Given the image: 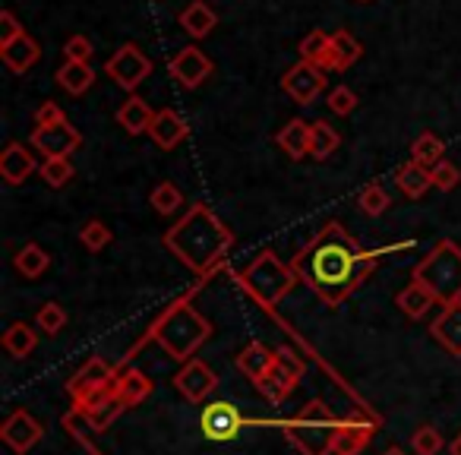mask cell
I'll list each match as a JSON object with an SVG mask.
<instances>
[{
  "instance_id": "6da1fadb",
  "label": "cell",
  "mask_w": 461,
  "mask_h": 455,
  "mask_svg": "<svg viewBox=\"0 0 461 455\" xmlns=\"http://www.w3.org/2000/svg\"><path fill=\"white\" fill-rule=\"evenodd\" d=\"M379 250H366L341 222H326L291 257L297 282L307 285L326 307H341L376 272Z\"/></svg>"
},
{
  "instance_id": "7a4b0ae2",
  "label": "cell",
  "mask_w": 461,
  "mask_h": 455,
  "mask_svg": "<svg viewBox=\"0 0 461 455\" xmlns=\"http://www.w3.org/2000/svg\"><path fill=\"white\" fill-rule=\"evenodd\" d=\"M167 253L180 259L193 276L209 278L234 247V232L203 203H193L177 224H171L161 238Z\"/></svg>"
},
{
  "instance_id": "3957f363",
  "label": "cell",
  "mask_w": 461,
  "mask_h": 455,
  "mask_svg": "<svg viewBox=\"0 0 461 455\" xmlns=\"http://www.w3.org/2000/svg\"><path fill=\"white\" fill-rule=\"evenodd\" d=\"M152 339L158 341L167 358L186 364V360H193V354L212 339V323L205 320L190 301H174L171 307L152 323Z\"/></svg>"
},
{
  "instance_id": "277c9868",
  "label": "cell",
  "mask_w": 461,
  "mask_h": 455,
  "mask_svg": "<svg viewBox=\"0 0 461 455\" xmlns=\"http://www.w3.org/2000/svg\"><path fill=\"white\" fill-rule=\"evenodd\" d=\"M339 427L341 421L320 398H310L288 421H282V433L288 436V442L301 455H332V442Z\"/></svg>"
},
{
  "instance_id": "5b68a950",
  "label": "cell",
  "mask_w": 461,
  "mask_h": 455,
  "mask_svg": "<svg viewBox=\"0 0 461 455\" xmlns=\"http://www.w3.org/2000/svg\"><path fill=\"white\" fill-rule=\"evenodd\" d=\"M411 282H420L439 307L461 301V247L455 241H439L411 272Z\"/></svg>"
},
{
  "instance_id": "8992f818",
  "label": "cell",
  "mask_w": 461,
  "mask_h": 455,
  "mask_svg": "<svg viewBox=\"0 0 461 455\" xmlns=\"http://www.w3.org/2000/svg\"><path fill=\"white\" fill-rule=\"evenodd\" d=\"M238 285L259 304V307L272 310L276 304H282L291 295V288L297 285V276L291 269V263H282L272 250L259 253L250 266L238 272Z\"/></svg>"
},
{
  "instance_id": "52a82bcc",
  "label": "cell",
  "mask_w": 461,
  "mask_h": 455,
  "mask_svg": "<svg viewBox=\"0 0 461 455\" xmlns=\"http://www.w3.org/2000/svg\"><path fill=\"white\" fill-rule=\"evenodd\" d=\"M152 70H155L152 58H149L136 41L121 45L108 60H104V77H108L114 86H121L123 92H130V96H136V89L152 77Z\"/></svg>"
},
{
  "instance_id": "ba28073f",
  "label": "cell",
  "mask_w": 461,
  "mask_h": 455,
  "mask_svg": "<svg viewBox=\"0 0 461 455\" xmlns=\"http://www.w3.org/2000/svg\"><path fill=\"white\" fill-rule=\"evenodd\" d=\"M167 73H171V79L180 86V89L193 92V89H199L212 73H215V64H212V58L203 51V48L186 45V48H180L171 60H167Z\"/></svg>"
},
{
  "instance_id": "9c48e42d",
  "label": "cell",
  "mask_w": 461,
  "mask_h": 455,
  "mask_svg": "<svg viewBox=\"0 0 461 455\" xmlns=\"http://www.w3.org/2000/svg\"><path fill=\"white\" fill-rule=\"evenodd\" d=\"M29 146L45 159H70L83 146V133L70 121H60L51 123V127H35L32 136H29Z\"/></svg>"
},
{
  "instance_id": "30bf717a",
  "label": "cell",
  "mask_w": 461,
  "mask_h": 455,
  "mask_svg": "<svg viewBox=\"0 0 461 455\" xmlns=\"http://www.w3.org/2000/svg\"><path fill=\"white\" fill-rule=\"evenodd\" d=\"M326 77H329V73H322L316 64L297 60L294 67H288V70H285L282 89L294 105H313L316 98L322 96V89H326Z\"/></svg>"
},
{
  "instance_id": "8fae6325",
  "label": "cell",
  "mask_w": 461,
  "mask_h": 455,
  "mask_svg": "<svg viewBox=\"0 0 461 455\" xmlns=\"http://www.w3.org/2000/svg\"><path fill=\"white\" fill-rule=\"evenodd\" d=\"M174 389H177L190 405H203L205 398L218 389V377L205 360L193 358L177 370V377H174Z\"/></svg>"
},
{
  "instance_id": "7c38bea8",
  "label": "cell",
  "mask_w": 461,
  "mask_h": 455,
  "mask_svg": "<svg viewBox=\"0 0 461 455\" xmlns=\"http://www.w3.org/2000/svg\"><path fill=\"white\" fill-rule=\"evenodd\" d=\"M244 427V414L238 411V405L230 402H212L205 405L203 417H199V430H203L205 440L212 442H228L240 433Z\"/></svg>"
},
{
  "instance_id": "4fadbf2b",
  "label": "cell",
  "mask_w": 461,
  "mask_h": 455,
  "mask_svg": "<svg viewBox=\"0 0 461 455\" xmlns=\"http://www.w3.org/2000/svg\"><path fill=\"white\" fill-rule=\"evenodd\" d=\"M41 436H45V427H41L26 408H16L14 414L4 421V427H0V440L7 442L16 455H26L29 449H35L41 442Z\"/></svg>"
},
{
  "instance_id": "5bb4252c",
  "label": "cell",
  "mask_w": 461,
  "mask_h": 455,
  "mask_svg": "<svg viewBox=\"0 0 461 455\" xmlns=\"http://www.w3.org/2000/svg\"><path fill=\"white\" fill-rule=\"evenodd\" d=\"M39 168L41 165L35 161L32 149L23 146V142H16V140H10L7 146H4V152H0V177L7 180L10 187L26 184Z\"/></svg>"
},
{
  "instance_id": "9a60e30c",
  "label": "cell",
  "mask_w": 461,
  "mask_h": 455,
  "mask_svg": "<svg viewBox=\"0 0 461 455\" xmlns=\"http://www.w3.org/2000/svg\"><path fill=\"white\" fill-rule=\"evenodd\" d=\"M186 136H190V123H186L177 111H174V108L155 111V121H152V127H149V140H152L161 152H171V149H177Z\"/></svg>"
},
{
  "instance_id": "2e32d148",
  "label": "cell",
  "mask_w": 461,
  "mask_h": 455,
  "mask_svg": "<svg viewBox=\"0 0 461 455\" xmlns=\"http://www.w3.org/2000/svg\"><path fill=\"white\" fill-rule=\"evenodd\" d=\"M114 379H117V370L108 364V360H104V358H89L77 373H73V379L67 383V392H70L73 398H79V396H86V392L102 389V386L114 383Z\"/></svg>"
},
{
  "instance_id": "e0dca14e",
  "label": "cell",
  "mask_w": 461,
  "mask_h": 455,
  "mask_svg": "<svg viewBox=\"0 0 461 455\" xmlns=\"http://www.w3.org/2000/svg\"><path fill=\"white\" fill-rule=\"evenodd\" d=\"M429 335L446 348L452 358H461V301L446 304L433 323H429Z\"/></svg>"
},
{
  "instance_id": "ac0fdd59",
  "label": "cell",
  "mask_w": 461,
  "mask_h": 455,
  "mask_svg": "<svg viewBox=\"0 0 461 455\" xmlns=\"http://www.w3.org/2000/svg\"><path fill=\"white\" fill-rule=\"evenodd\" d=\"M177 23H180V29L190 35V39L203 41V39H209V35L215 32L218 14H215V7H212V4H205V0H190V4L180 10Z\"/></svg>"
},
{
  "instance_id": "d6986e66",
  "label": "cell",
  "mask_w": 461,
  "mask_h": 455,
  "mask_svg": "<svg viewBox=\"0 0 461 455\" xmlns=\"http://www.w3.org/2000/svg\"><path fill=\"white\" fill-rule=\"evenodd\" d=\"M0 60L7 64V70L26 73L41 60V45L29 32H23L14 41H7V45H0Z\"/></svg>"
},
{
  "instance_id": "ffe728a7",
  "label": "cell",
  "mask_w": 461,
  "mask_h": 455,
  "mask_svg": "<svg viewBox=\"0 0 461 455\" xmlns=\"http://www.w3.org/2000/svg\"><path fill=\"white\" fill-rule=\"evenodd\" d=\"M310 140H313V123L301 121V117H291L276 133L278 149H282L291 161H301L303 155H310Z\"/></svg>"
},
{
  "instance_id": "44dd1931",
  "label": "cell",
  "mask_w": 461,
  "mask_h": 455,
  "mask_svg": "<svg viewBox=\"0 0 461 455\" xmlns=\"http://www.w3.org/2000/svg\"><path fill=\"white\" fill-rule=\"evenodd\" d=\"M152 121H155L152 105H149L146 98H140V96H130L127 102H123L121 108H117V123H121V127L127 130L130 136L149 133Z\"/></svg>"
},
{
  "instance_id": "7402d4cb",
  "label": "cell",
  "mask_w": 461,
  "mask_h": 455,
  "mask_svg": "<svg viewBox=\"0 0 461 455\" xmlns=\"http://www.w3.org/2000/svg\"><path fill=\"white\" fill-rule=\"evenodd\" d=\"M149 396H152V379L142 370L127 367V370L117 373V402H121L123 408H136V405H142Z\"/></svg>"
},
{
  "instance_id": "603a6c76",
  "label": "cell",
  "mask_w": 461,
  "mask_h": 455,
  "mask_svg": "<svg viewBox=\"0 0 461 455\" xmlns=\"http://www.w3.org/2000/svg\"><path fill=\"white\" fill-rule=\"evenodd\" d=\"M54 79H58V86L67 92V96H86V92L95 86V70H92V64H79V60H64V64L58 67V73H54Z\"/></svg>"
},
{
  "instance_id": "cb8c5ba5",
  "label": "cell",
  "mask_w": 461,
  "mask_h": 455,
  "mask_svg": "<svg viewBox=\"0 0 461 455\" xmlns=\"http://www.w3.org/2000/svg\"><path fill=\"white\" fill-rule=\"evenodd\" d=\"M272 364H276V351L266 348L263 341H250V345L238 354V370L244 373L250 383H259V379L272 370Z\"/></svg>"
},
{
  "instance_id": "d4e9b609",
  "label": "cell",
  "mask_w": 461,
  "mask_h": 455,
  "mask_svg": "<svg viewBox=\"0 0 461 455\" xmlns=\"http://www.w3.org/2000/svg\"><path fill=\"white\" fill-rule=\"evenodd\" d=\"M373 436V423H360V421H345L335 433L332 442V455H360L366 449Z\"/></svg>"
},
{
  "instance_id": "484cf974",
  "label": "cell",
  "mask_w": 461,
  "mask_h": 455,
  "mask_svg": "<svg viewBox=\"0 0 461 455\" xmlns=\"http://www.w3.org/2000/svg\"><path fill=\"white\" fill-rule=\"evenodd\" d=\"M14 269L20 272L23 278H29V282H35V278H41L48 269H51V253L45 250L41 244H26L20 247V250L14 253Z\"/></svg>"
},
{
  "instance_id": "4316f807",
  "label": "cell",
  "mask_w": 461,
  "mask_h": 455,
  "mask_svg": "<svg viewBox=\"0 0 461 455\" xmlns=\"http://www.w3.org/2000/svg\"><path fill=\"white\" fill-rule=\"evenodd\" d=\"M4 348H7V354L16 360L29 358V354L39 348V326H29V323H23V320L10 323L7 332H4Z\"/></svg>"
},
{
  "instance_id": "83f0119b",
  "label": "cell",
  "mask_w": 461,
  "mask_h": 455,
  "mask_svg": "<svg viewBox=\"0 0 461 455\" xmlns=\"http://www.w3.org/2000/svg\"><path fill=\"white\" fill-rule=\"evenodd\" d=\"M395 187L402 196L408 199H420L423 193L433 187V177H429V168L417 165V161H408L395 171Z\"/></svg>"
},
{
  "instance_id": "f1b7e54d",
  "label": "cell",
  "mask_w": 461,
  "mask_h": 455,
  "mask_svg": "<svg viewBox=\"0 0 461 455\" xmlns=\"http://www.w3.org/2000/svg\"><path fill=\"white\" fill-rule=\"evenodd\" d=\"M395 304H398V310L408 316V320H423V316L429 314V307H436V297L429 295L420 282H411L408 288L398 291Z\"/></svg>"
},
{
  "instance_id": "f546056e",
  "label": "cell",
  "mask_w": 461,
  "mask_h": 455,
  "mask_svg": "<svg viewBox=\"0 0 461 455\" xmlns=\"http://www.w3.org/2000/svg\"><path fill=\"white\" fill-rule=\"evenodd\" d=\"M332 54H335V73H345L348 67H354L364 58V45L348 29H339V32H332Z\"/></svg>"
},
{
  "instance_id": "4dcf8cb0",
  "label": "cell",
  "mask_w": 461,
  "mask_h": 455,
  "mask_svg": "<svg viewBox=\"0 0 461 455\" xmlns=\"http://www.w3.org/2000/svg\"><path fill=\"white\" fill-rule=\"evenodd\" d=\"M341 146L339 130L332 127L329 121H316L313 123V140H310V159L316 161H329Z\"/></svg>"
},
{
  "instance_id": "1f68e13d",
  "label": "cell",
  "mask_w": 461,
  "mask_h": 455,
  "mask_svg": "<svg viewBox=\"0 0 461 455\" xmlns=\"http://www.w3.org/2000/svg\"><path fill=\"white\" fill-rule=\"evenodd\" d=\"M272 373L278 379L288 383V389L294 392L297 383L303 379V358L294 351V348H276V364H272Z\"/></svg>"
},
{
  "instance_id": "d6a6232c",
  "label": "cell",
  "mask_w": 461,
  "mask_h": 455,
  "mask_svg": "<svg viewBox=\"0 0 461 455\" xmlns=\"http://www.w3.org/2000/svg\"><path fill=\"white\" fill-rule=\"evenodd\" d=\"M442 159H446V142H442L436 133H420L414 142H411V161H417V165L436 168Z\"/></svg>"
},
{
  "instance_id": "836d02e7",
  "label": "cell",
  "mask_w": 461,
  "mask_h": 455,
  "mask_svg": "<svg viewBox=\"0 0 461 455\" xmlns=\"http://www.w3.org/2000/svg\"><path fill=\"white\" fill-rule=\"evenodd\" d=\"M149 203H152V209L158 212V215L171 218L184 209V193H180L177 184H171V180H161V184H155L152 193H149Z\"/></svg>"
},
{
  "instance_id": "e575fe53",
  "label": "cell",
  "mask_w": 461,
  "mask_h": 455,
  "mask_svg": "<svg viewBox=\"0 0 461 455\" xmlns=\"http://www.w3.org/2000/svg\"><path fill=\"white\" fill-rule=\"evenodd\" d=\"M357 205H360V212H364V215L379 218L383 212H389L392 196H389V190H385L383 184H366L364 190L357 193Z\"/></svg>"
},
{
  "instance_id": "d590c367",
  "label": "cell",
  "mask_w": 461,
  "mask_h": 455,
  "mask_svg": "<svg viewBox=\"0 0 461 455\" xmlns=\"http://www.w3.org/2000/svg\"><path fill=\"white\" fill-rule=\"evenodd\" d=\"M111 241H114V232H111L104 222H98V218H92V222H86L83 228H79V244L89 253H102Z\"/></svg>"
},
{
  "instance_id": "8d00e7d4",
  "label": "cell",
  "mask_w": 461,
  "mask_h": 455,
  "mask_svg": "<svg viewBox=\"0 0 461 455\" xmlns=\"http://www.w3.org/2000/svg\"><path fill=\"white\" fill-rule=\"evenodd\" d=\"M41 180H45L51 190H60L73 180V161L70 159H45L39 168Z\"/></svg>"
},
{
  "instance_id": "74e56055",
  "label": "cell",
  "mask_w": 461,
  "mask_h": 455,
  "mask_svg": "<svg viewBox=\"0 0 461 455\" xmlns=\"http://www.w3.org/2000/svg\"><path fill=\"white\" fill-rule=\"evenodd\" d=\"M329 45H332V35L322 32V29H310L301 39V45H297V51H301V60H307V64H320V58L329 51Z\"/></svg>"
},
{
  "instance_id": "f35d334b",
  "label": "cell",
  "mask_w": 461,
  "mask_h": 455,
  "mask_svg": "<svg viewBox=\"0 0 461 455\" xmlns=\"http://www.w3.org/2000/svg\"><path fill=\"white\" fill-rule=\"evenodd\" d=\"M35 326L41 329L45 335H58L60 329L67 326V310L60 307L58 301H48L39 307V314H35Z\"/></svg>"
},
{
  "instance_id": "ab89813d",
  "label": "cell",
  "mask_w": 461,
  "mask_h": 455,
  "mask_svg": "<svg viewBox=\"0 0 461 455\" xmlns=\"http://www.w3.org/2000/svg\"><path fill=\"white\" fill-rule=\"evenodd\" d=\"M411 449H414L417 455H439L442 449H446V440H442V433L436 427L423 423V427H417L414 436H411Z\"/></svg>"
},
{
  "instance_id": "60d3db41",
  "label": "cell",
  "mask_w": 461,
  "mask_h": 455,
  "mask_svg": "<svg viewBox=\"0 0 461 455\" xmlns=\"http://www.w3.org/2000/svg\"><path fill=\"white\" fill-rule=\"evenodd\" d=\"M329 111L339 117H348L354 114V108H357V92L351 89V86H335L332 92H329Z\"/></svg>"
},
{
  "instance_id": "b9f144b4",
  "label": "cell",
  "mask_w": 461,
  "mask_h": 455,
  "mask_svg": "<svg viewBox=\"0 0 461 455\" xmlns=\"http://www.w3.org/2000/svg\"><path fill=\"white\" fill-rule=\"evenodd\" d=\"M429 177H433V187H436V190H442V193L455 190V187L461 184L458 165H452V161H446V159H442L436 168H429Z\"/></svg>"
},
{
  "instance_id": "7bdbcfd3",
  "label": "cell",
  "mask_w": 461,
  "mask_h": 455,
  "mask_svg": "<svg viewBox=\"0 0 461 455\" xmlns=\"http://www.w3.org/2000/svg\"><path fill=\"white\" fill-rule=\"evenodd\" d=\"M259 389V396L266 398V402H272V405H282L285 398L291 396V389H288V383H285V379H278L276 373H266L263 379H259V383H253Z\"/></svg>"
},
{
  "instance_id": "ee69618b",
  "label": "cell",
  "mask_w": 461,
  "mask_h": 455,
  "mask_svg": "<svg viewBox=\"0 0 461 455\" xmlns=\"http://www.w3.org/2000/svg\"><path fill=\"white\" fill-rule=\"evenodd\" d=\"M92 54H95V48H92V41L86 39V35H70L64 45V60H79V64H89Z\"/></svg>"
},
{
  "instance_id": "f6af8a7d",
  "label": "cell",
  "mask_w": 461,
  "mask_h": 455,
  "mask_svg": "<svg viewBox=\"0 0 461 455\" xmlns=\"http://www.w3.org/2000/svg\"><path fill=\"white\" fill-rule=\"evenodd\" d=\"M121 411H123V405L117 402H108V405H102L98 411H92V414H86V421L92 423V430H104V427H111V423L121 417Z\"/></svg>"
},
{
  "instance_id": "bcb514c9",
  "label": "cell",
  "mask_w": 461,
  "mask_h": 455,
  "mask_svg": "<svg viewBox=\"0 0 461 455\" xmlns=\"http://www.w3.org/2000/svg\"><path fill=\"white\" fill-rule=\"evenodd\" d=\"M60 121H67V114L58 102H41L39 108H35V127H51V123H60Z\"/></svg>"
},
{
  "instance_id": "7dc6e473",
  "label": "cell",
  "mask_w": 461,
  "mask_h": 455,
  "mask_svg": "<svg viewBox=\"0 0 461 455\" xmlns=\"http://www.w3.org/2000/svg\"><path fill=\"white\" fill-rule=\"evenodd\" d=\"M23 32H26V29L20 26L14 10H0V45H7V41H14L16 35H23Z\"/></svg>"
},
{
  "instance_id": "c3c4849f",
  "label": "cell",
  "mask_w": 461,
  "mask_h": 455,
  "mask_svg": "<svg viewBox=\"0 0 461 455\" xmlns=\"http://www.w3.org/2000/svg\"><path fill=\"white\" fill-rule=\"evenodd\" d=\"M448 452H452V455H461V433L455 436L452 442H448Z\"/></svg>"
},
{
  "instance_id": "681fc988",
  "label": "cell",
  "mask_w": 461,
  "mask_h": 455,
  "mask_svg": "<svg viewBox=\"0 0 461 455\" xmlns=\"http://www.w3.org/2000/svg\"><path fill=\"white\" fill-rule=\"evenodd\" d=\"M383 455H404V452H402V449H398V446H389V449H385Z\"/></svg>"
},
{
  "instance_id": "f907efd6",
  "label": "cell",
  "mask_w": 461,
  "mask_h": 455,
  "mask_svg": "<svg viewBox=\"0 0 461 455\" xmlns=\"http://www.w3.org/2000/svg\"><path fill=\"white\" fill-rule=\"evenodd\" d=\"M357 4H370V0H357Z\"/></svg>"
}]
</instances>
